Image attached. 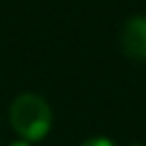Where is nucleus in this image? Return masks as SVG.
Here are the masks:
<instances>
[{
  "mask_svg": "<svg viewBox=\"0 0 146 146\" xmlns=\"http://www.w3.org/2000/svg\"><path fill=\"white\" fill-rule=\"evenodd\" d=\"M8 120L22 140L40 142L52 128V108L44 96L36 92H22L10 104Z\"/></svg>",
  "mask_w": 146,
  "mask_h": 146,
  "instance_id": "obj_1",
  "label": "nucleus"
},
{
  "mask_svg": "<svg viewBox=\"0 0 146 146\" xmlns=\"http://www.w3.org/2000/svg\"><path fill=\"white\" fill-rule=\"evenodd\" d=\"M130 146H144V144H140V142H132Z\"/></svg>",
  "mask_w": 146,
  "mask_h": 146,
  "instance_id": "obj_5",
  "label": "nucleus"
},
{
  "mask_svg": "<svg viewBox=\"0 0 146 146\" xmlns=\"http://www.w3.org/2000/svg\"><path fill=\"white\" fill-rule=\"evenodd\" d=\"M80 146H116L110 138H106V136H94V138H88V140H84Z\"/></svg>",
  "mask_w": 146,
  "mask_h": 146,
  "instance_id": "obj_3",
  "label": "nucleus"
},
{
  "mask_svg": "<svg viewBox=\"0 0 146 146\" xmlns=\"http://www.w3.org/2000/svg\"><path fill=\"white\" fill-rule=\"evenodd\" d=\"M8 146H32V142H26V140H22V138H18V140H14V142H10Z\"/></svg>",
  "mask_w": 146,
  "mask_h": 146,
  "instance_id": "obj_4",
  "label": "nucleus"
},
{
  "mask_svg": "<svg viewBox=\"0 0 146 146\" xmlns=\"http://www.w3.org/2000/svg\"><path fill=\"white\" fill-rule=\"evenodd\" d=\"M120 46L132 60H146V16H132L120 30Z\"/></svg>",
  "mask_w": 146,
  "mask_h": 146,
  "instance_id": "obj_2",
  "label": "nucleus"
}]
</instances>
